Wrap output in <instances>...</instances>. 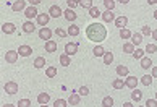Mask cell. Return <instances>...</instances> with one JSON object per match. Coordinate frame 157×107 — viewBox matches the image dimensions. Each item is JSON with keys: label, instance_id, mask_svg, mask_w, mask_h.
Wrapping results in <instances>:
<instances>
[{"label": "cell", "instance_id": "obj_13", "mask_svg": "<svg viewBox=\"0 0 157 107\" xmlns=\"http://www.w3.org/2000/svg\"><path fill=\"white\" fill-rule=\"evenodd\" d=\"M57 42L55 41H45V46H44V49H45V52H49V54H54V52H57Z\"/></svg>", "mask_w": 157, "mask_h": 107}, {"label": "cell", "instance_id": "obj_10", "mask_svg": "<svg viewBox=\"0 0 157 107\" xmlns=\"http://www.w3.org/2000/svg\"><path fill=\"white\" fill-rule=\"evenodd\" d=\"M28 7H26V0H16V2L11 5V10L13 11H25Z\"/></svg>", "mask_w": 157, "mask_h": 107}, {"label": "cell", "instance_id": "obj_27", "mask_svg": "<svg viewBox=\"0 0 157 107\" xmlns=\"http://www.w3.org/2000/svg\"><path fill=\"white\" fill-rule=\"evenodd\" d=\"M102 60H104V65L107 67V65H110L113 62V54L112 52H105V54H104V57H102Z\"/></svg>", "mask_w": 157, "mask_h": 107}, {"label": "cell", "instance_id": "obj_44", "mask_svg": "<svg viewBox=\"0 0 157 107\" xmlns=\"http://www.w3.org/2000/svg\"><path fill=\"white\" fill-rule=\"evenodd\" d=\"M78 93H79V96H88V94H89V88L88 86H81Z\"/></svg>", "mask_w": 157, "mask_h": 107}, {"label": "cell", "instance_id": "obj_7", "mask_svg": "<svg viewBox=\"0 0 157 107\" xmlns=\"http://www.w3.org/2000/svg\"><path fill=\"white\" fill-rule=\"evenodd\" d=\"M101 16H102V21L105 23V25H107V23H113V21H115V18H117L113 11H110V10H105Z\"/></svg>", "mask_w": 157, "mask_h": 107}, {"label": "cell", "instance_id": "obj_6", "mask_svg": "<svg viewBox=\"0 0 157 107\" xmlns=\"http://www.w3.org/2000/svg\"><path fill=\"white\" fill-rule=\"evenodd\" d=\"M138 83H139V80L136 78V76L128 75V76H126V80H125V86H126V88H130V89H135V88L138 86Z\"/></svg>", "mask_w": 157, "mask_h": 107}, {"label": "cell", "instance_id": "obj_47", "mask_svg": "<svg viewBox=\"0 0 157 107\" xmlns=\"http://www.w3.org/2000/svg\"><path fill=\"white\" fill-rule=\"evenodd\" d=\"M28 2H29L31 5H34V7H36V5H39L40 2H42V0H28Z\"/></svg>", "mask_w": 157, "mask_h": 107}, {"label": "cell", "instance_id": "obj_35", "mask_svg": "<svg viewBox=\"0 0 157 107\" xmlns=\"http://www.w3.org/2000/svg\"><path fill=\"white\" fill-rule=\"evenodd\" d=\"M78 3H79V7L88 8V10L92 7V0H78Z\"/></svg>", "mask_w": 157, "mask_h": 107}, {"label": "cell", "instance_id": "obj_39", "mask_svg": "<svg viewBox=\"0 0 157 107\" xmlns=\"http://www.w3.org/2000/svg\"><path fill=\"white\" fill-rule=\"evenodd\" d=\"M16 105L18 107H31V101L29 99H20Z\"/></svg>", "mask_w": 157, "mask_h": 107}, {"label": "cell", "instance_id": "obj_14", "mask_svg": "<svg viewBox=\"0 0 157 107\" xmlns=\"http://www.w3.org/2000/svg\"><path fill=\"white\" fill-rule=\"evenodd\" d=\"M18 54H20L21 57H29L31 54H33V49H31L29 46H25V44H23V46L18 47Z\"/></svg>", "mask_w": 157, "mask_h": 107}, {"label": "cell", "instance_id": "obj_4", "mask_svg": "<svg viewBox=\"0 0 157 107\" xmlns=\"http://www.w3.org/2000/svg\"><path fill=\"white\" fill-rule=\"evenodd\" d=\"M3 89H5V93L11 96V94L18 93V85H16L15 81H7V83H5V86H3Z\"/></svg>", "mask_w": 157, "mask_h": 107}, {"label": "cell", "instance_id": "obj_29", "mask_svg": "<svg viewBox=\"0 0 157 107\" xmlns=\"http://www.w3.org/2000/svg\"><path fill=\"white\" fill-rule=\"evenodd\" d=\"M34 28H36V26H34V23H31V21H25V23H23V31H25V33H33Z\"/></svg>", "mask_w": 157, "mask_h": 107}, {"label": "cell", "instance_id": "obj_51", "mask_svg": "<svg viewBox=\"0 0 157 107\" xmlns=\"http://www.w3.org/2000/svg\"><path fill=\"white\" fill-rule=\"evenodd\" d=\"M123 107H135V105H133L131 102H125V104H123Z\"/></svg>", "mask_w": 157, "mask_h": 107}, {"label": "cell", "instance_id": "obj_55", "mask_svg": "<svg viewBox=\"0 0 157 107\" xmlns=\"http://www.w3.org/2000/svg\"><path fill=\"white\" fill-rule=\"evenodd\" d=\"M154 18H155V20H157V10L154 11Z\"/></svg>", "mask_w": 157, "mask_h": 107}, {"label": "cell", "instance_id": "obj_32", "mask_svg": "<svg viewBox=\"0 0 157 107\" xmlns=\"http://www.w3.org/2000/svg\"><path fill=\"white\" fill-rule=\"evenodd\" d=\"M67 31H68V36H73V38H75V36L79 34V28H78L76 25H71V26L67 29Z\"/></svg>", "mask_w": 157, "mask_h": 107}, {"label": "cell", "instance_id": "obj_52", "mask_svg": "<svg viewBox=\"0 0 157 107\" xmlns=\"http://www.w3.org/2000/svg\"><path fill=\"white\" fill-rule=\"evenodd\" d=\"M2 107H18V105H15V104H5V105H2Z\"/></svg>", "mask_w": 157, "mask_h": 107}, {"label": "cell", "instance_id": "obj_8", "mask_svg": "<svg viewBox=\"0 0 157 107\" xmlns=\"http://www.w3.org/2000/svg\"><path fill=\"white\" fill-rule=\"evenodd\" d=\"M37 15H39V11H37V8L34 7V5H29V7L25 10V16L28 18V20H31V18H37Z\"/></svg>", "mask_w": 157, "mask_h": 107}, {"label": "cell", "instance_id": "obj_3", "mask_svg": "<svg viewBox=\"0 0 157 107\" xmlns=\"http://www.w3.org/2000/svg\"><path fill=\"white\" fill-rule=\"evenodd\" d=\"M18 57H20L18 50H8L5 54V62L7 63H16L18 62Z\"/></svg>", "mask_w": 157, "mask_h": 107}, {"label": "cell", "instance_id": "obj_5", "mask_svg": "<svg viewBox=\"0 0 157 107\" xmlns=\"http://www.w3.org/2000/svg\"><path fill=\"white\" fill-rule=\"evenodd\" d=\"M49 20H50V15L49 13H39L37 18H36V23H37L40 28H44V26H47Z\"/></svg>", "mask_w": 157, "mask_h": 107}, {"label": "cell", "instance_id": "obj_20", "mask_svg": "<svg viewBox=\"0 0 157 107\" xmlns=\"http://www.w3.org/2000/svg\"><path fill=\"white\" fill-rule=\"evenodd\" d=\"M70 63H71V58H70V55L68 54H62L60 55V65L62 67H70Z\"/></svg>", "mask_w": 157, "mask_h": 107}, {"label": "cell", "instance_id": "obj_49", "mask_svg": "<svg viewBox=\"0 0 157 107\" xmlns=\"http://www.w3.org/2000/svg\"><path fill=\"white\" fill-rule=\"evenodd\" d=\"M151 36H152V39H154V41H157V29H154V31H152V34H151Z\"/></svg>", "mask_w": 157, "mask_h": 107}, {"label": "cell", "instance_id": "obj_33", "mask_svg": "<svg viewBox=\"0 0 157 107\" xmlns=\"http://www.w3.org/2000/svg\"><path fill=\"white\" fill-rule=\"evenodd\" d=\"M34 67H36V68H42V67H45V58H44V57L34 58Z\"/></svg>", "mask_w": 157, "mask_h": 107}, {"label": "cell", "instance_id": "obj_42", "mask_svg": "<svg viewBox=\"0 0 157 107\" xmlns=\"http://www.w3.org/2000/svg\"><path fill=\"white\" fill-rule=\"evenodd\" d=\"M55 34L59 36V38H67L68 31H65V29H63V28H57V29H55Z\"/></svg>", "mask_w": 157, "mask_h": 107}, {"label": "cell", "instance_id": "obj_26", "mask_svg": "<svg viewBox=\"0 0 157 107\" xmlns=\"http://www.w3.org/2000/svg\"><path fill=\"white\" fill-rule=\"evenodd\" d=\"M141 68L147 70V68H152V60L149 57H143L141 58Z\"/></svg>", "mask_w": 157, "mask_h": 107}, {"label": "cell", "instance_id": "obj_40", "mask_svg": "<svg viewBox=\"0 0 157 107\" xmlns=\"http://www.w3.org/2000/svg\"><path fill=\"white\" fill-rule=\"evenodd\" d=\"M89 15H91L92 18H97V16H101V11H99L97 7H91V8H89Z\"/></svg>", "mask_w": 157, "mask_h": 107}, {"label": "cell", "instance_id": "obj_48", "mask_svg": "<svg viewBox=\"0 0 157 107\" xmlns=\"http://www.w3.org/2000/svg\"><path fill=\"white\" fill-rule=\"evenodd\" d=\"M151 75H152V78H157V67H152V73Z\"/></svg>", "mask_w": 157, "mask_h": 107}, {"label": "cell", "instance_id": "obj_31", "mask_svg": "<svg viewBox=\"0 0 157 107\" xmlns=\"http://www.w3.org/2000/svg\"><path fill=\"white\" fill-rule=\"evenodd\" d=\"M45 76H47V78H55L57 76V67H49L45 70Z\"/></svg>", "mask_w": 157, "mask_h": 107}, {"label": "cell", "instance_id": "obj_36", "mask_svg": "<svg viewBox=\"0 0 157 107\" xmlns=\"http://www.w3.org/2000/svg\"><path fill=\"white\" fill-rule=\"evenodd\" d=\"M104 7H105V10L112 11L115 8V0H104Z\"/></svg>", "mask_w": 157, "mask_h": 107}, {"label": "cell", "instance_id": "obj_34", "mask_svg": "<svg viewBox=\"0 0 157 107\" xmlns=\"http://www.w3.org/2000/svg\"><path fill=\"white\" fill-rule=\"evenodd\" d=\"M112 86H113L115 89H123V88H125V80H120V78H117V80H113V83H112Z\"/></svg>", "mask_w": 157, "mask_h": 107}, {"label": "cell", "instance_id": "obj_24", "mask_svg": "<svg viewBox=\"0 0 157 107\" xmlns=\"http://www.w3.org/2000/svg\"><path fill=\"white\" fill-rule=\"evenodd\" d=\"M104 54H105V49H104L102 46H96L94 49H92V55L94 57H104Z\"/></svg>", "mask_w": 157, "mask_h": 107}, {"label": "cell", "instance_id": "obj_28", "mask_svg": "<svg viewBox=\"0 0 157 107\" xmlns=\"http://www.w3.org/2000/svg\"><path fill=\"white\" fill-rule=\"evenodd\" d=\"M139 83H141L143 86H151L152 85V75H144L141 80H139Z\"/></svg>", "mask_w": 157, "mask_h": 107}, {"label": "cell", "instance_id": "obj_56", "mask_svg": "<svg viewBox=\"0 0 157 107\" xmlns=\"http://www.w3.org/2000/svg\"><path fill=\"white\" fill-rule=\"evenodd\" d=\"M154 99H155V101H157V91H155V97H154Z\"/></svg>", "mask_w": 157, "mask_h": 107}, {"label": "cell", "instance_id": "obj_21", "mask_svg": "<svg viewBox=\"0 0 157 107\" xmlns=\"http://www.w3.org/2000/svg\"><path fill=\"white\" fill-rule=\"evenodd\" d=\"M135 50H136V46L133 44L131 41H130V42H125V44H123V52H125V54H131V55H133V52H135Z\"/></svg>", "mask_w": 157, "mask_h": 107}, {"label": "cell", "instance_id": "obj_17", "mask_svg": "<svg viewBox=\"0 0 157 107\" xmlns=\"http://www.w3.org/2000/svg\"><path fill=\"white\" fill-rule=\"evenodd\" d=\"M115 26H117L118 29L121 28H126V23H128V18L126 16H118V18H115Z\"/></svg>", "mask_w": 157, "mask_h": 107}, {"label": "cell", "instance_id": "obj_16", "mask_svg": "<svg viewBox=\"0 0 157 107\" xmlns=\"http://www.w3.org/2000/svg\"><path fill=\"white\" fill-rule=\"evenodd\" d=\"M79 101H81L79 93H71V94H70V97H68V104L70 105H78Z\"/></svg>", "mask_w": 157, "mask_h": 107}, {"label": "cell", "instance_id": "obj_23", "mask_svg": "<svg viewBox=\"0 0 157 107\" xmlns=\"http://www.w3.org/2000/svg\"><path fill=\"white\" fill-rule=\"evenodd\" d=\"M117 75L118 76H125L126 78V76L130 75V70H128V67H125V65H118L117 67Z\"/></svg>", "mask_w": 157, "mask_h": 107}, {"label": "cell", "instance_id": "obj_46", "mask_svg": "<svg viewBox=\"0 0 157 107\" xmlns=\"http://www.w3.org/2000/svg\"><path fill=\"white\" fill-rule=\"evenodd\" d=\"M146 107H157V101L155 99H147L146 101Z\"/></svg>", "mask_w": 157, "mask_h": 107}, {"label": "cell", "instance_id": "obj_53", "mask_svg": "<svg viewBox=\"0 0 157 107\" xmlns=\"http://www.w3.org/2000/svg\"><path fill=\"white\" fill-rule=\"evenodd\" d=\"M118 2H120V3H123V5H126L128 2H130V0H118Z\"/></svg>", "mask_w": 157, "mask_h": 107}, {"label": "cell", "instance_id": "obj_12", "mask_svg": "<svg viewBox=\"0 0 157 107\" xmlns=\"http://www.w3.org/2000/svg\"><path fill=\"white\" fill-rule=\"evenodd\" d=\"M16 31V26L13 23H3L2 25V33L3 34H13Z\"/></svg>", "mask_w": 157, "mask_h": 107}, {"label": "cell", "instance_id": "obj_9", "mask_svg": "<svg viewBox=\"0 0 157 107\" xmlns=\"http://www.w3.org/2000/svg\"><path fill=\"white\" fill-rule=\"evenodd\" d=\"M39 38L42 39V41H50L52 38V29L50 28H40V31H39Z\"/></svg>", "mask_w": 157, "mask_h": 107}, {"label": "cell", "instance_id": "obj_15", "mask_svg": "<svg viewBox=\"0 0 157 107\" xmlns=\"http://www.w3.org/2000/svg\"><path fill=\"white\" fill-rule=\"evenodd\" d=\"M63 16H65V20H67V21H71V23L78 18V15L75 13V10H71V8H67L65 11H63Z\"/></svg>", "mask_w": 157, "mask_h": 107}, {"label": "cell", "instance_id": "obj_43", "mask_svg": "<svg viewBox=\"0 0 157 107\" xmlns=\"http://www.w3.org/2000/svg\"><path fill=\"white\" fill-rule=\"evenodd\" d=\"M141 34L144 36V38H146V36H151V34H152V29H151L149 26H143L141 28Z\"/></svg>", "mask_w": 157, "mask_h": 107}, {"label": "cell", "instance_id": "obj_22", "mask_svg": "<svg viewBox=\"0 0 157 107\" xmlns=\"http://www.w3.org/2000/svg\"><path fill=\"white\" fill-rule=\"evenodd\" d=\"M131 36H133V33H131L128 28H121V29H120V38L123 39V41L131 39Z\"/></svg>", "mask_w": 157, "mask_h": 107}, {"label": "cell", "instance_id": "obj_50", "mask_svg": "<svg viewBox=\"0 0 157 107\" xmlns=\"http://www.w3.org/2000/svg\"><path fill=\"white\" fill-rule=\"evenodd\" d=\"M146 2H147L149 5H155V3H157V0H146Z\"/></svg>", "mask_w": 157, "mask_h": 107}, {"label": "cell", "instance_id": "obj_30", "mask_svg": "<svg viewBox=\"0 0 157 107\" xmlns=\"http://www.w3.org/2000/svg\"><path fill=\"white\" fill-rule=\"evenodd\" d=\"M102 107H113V97L112 96H105L102 99Z\"/></svg>", "mask_w": 157, "mask_h": 107}, {"label": "cell", "instance_id": "obj_38", "mask_svg": "<svg viewBox=\"0 0 157 107\" xmlns=\"http://www.w3.org/2000/svg\"><path fill=\"white\" fill-rule=\"evenodd\" d=\"M143 57H144V50L143 49H136L135 52H133V58H136V60H141Z\"/></svg>", "mask_w": 157, "mask_h": 107}, {"label": "cell", "instance_id": "obj_54", "mask_svg": "<svg viewBox=\"0 0 157 107\" xmlns=\"http://www.w3.org/2000/svg\"><path fill=\"white\" fill-rule=\"evenodd\" d=\"M39 107H49V105H47V104H40Z\"/></svg>", "mask_w": 157, "mask_h": 107}, {"label": "cell", "instance_id": "obj_41", "mask_svg": "<svg viewBox=\"0 0 157 107\" xmlns=\"http://www.w3.org/2000/svg\"><path fill=\"white\" fill-rule=\"evenodd\" d=\"M157 52V46L155 44H147L146 46V54H155Z\"/></svg>", "mask_w": 157, "mask_h": 107}, {"label": "cell", "instance_id": "obj_19", "mask_svg": "<svg viewBox=\"0 0 157 107\" xmlns=\"http://www.w3.org/2000/svg\"><path fill=\"white\" fill-rule=\"evenodd\" d=\"M49 101H50V94H47V93H39V96H37V102H39V104H49Z\"/></svg>", "mask_w": 157, "mask_h": 107}, {"label": "cell", "instance_id": "obj_11", "mask_svg": "<svg viewBox=\"0 0 157 107\" xmlns=\"http://www.w3.org/2000/svg\"><path fill=\"white\" fill-rule=\"evenodd\" d=\"M49 15H50V18H59V16L63 15V11H62V8L59 7V5H52V7L49 8Z\"/></svg>", "mask_w": 157, "mask_h": 107}, {"label": "cell", "instance_id": "obj_1", "mask_svg": "<svg viewBox=\"0 0 157 107\" xmlns=\"http://www.w3.org/2000/svg\"><path fill=\"white\" fill-rule=\"evenodd\" d=\"M107 28L102 25V23H92L86 28V38L92 42H102L107 38Z\"/></svg>", "mask_w": 157, "mask_h": 107}, {"label": "cell", "instance_id": "obj_25", "mask_svg": "<svg viewBox=\"0 0 157 107\" xmlns=\"http://www.w3.org/2000/svg\"><path fill=\"white\" fill-rule=\"evenodd\" d=\"M131 99L135 101V102H139V101L143 99V93L139 91V89H136V88H135V89L131 91Z\"/></svg>", "mask_w": 157, "mask_h": 107}, {"label": "cell", "instance_id": "obj_2", "mask_svg": "<svg viewBox=\"0 0 157 107\" xmlns=\"http://www.w3.org/2000/svg\"><path fill=\"white\" fill-rule=\"evenodd\" d=\"M78 49H79V41H75V42H67L65 44V54H68L70 57L78 54Z\"/></svg>", "mask_w": 157, "mask_h": 107}, {"label": "cell", "instance_id": "obj_45", "mask_svg": "<svg viewBox=\"0 0 157 107\" xmlns=\"http://www.w3.org/2000/svg\"><path fill=\"white\" fill-rule=\"evenodd\" d=\"M67 5H68V7L73 10V8H76L79 3H78V0H67Z\"/></svg>", "mask_w": 157, "mask_h": 107}, {"label": "cell", "instance_id": "obj_37", "mask_svg": "<svg viewBox=\"0 0 157 107\" xmlns=\"http://www.w3.org/2000/svg\"><path fill=\"white\" fill-rule=\"evenodd\" d=\"M67 105H70V104H68V101H65V99L54 101V107H67Z\"/></svg>", "mask_w": 157, "mask_h": 107}, {"label": "cell", "instance_id": "obj_18", "mask_svg": "<svg viewBox=\"0 0 157 107\" xmlns=\"http://www.w3.org/2000/svg\"><path fill=\"white\" fill-rule=\"evenodd\" d=\"M144 41V36L141 33H133L131 36V42L135 44V46H141V42Z\"/></svg>", "mask_w": 157, "mask_h": 107}, {"label": "cell", "instance_id": "obj_57", "mask_svg": "<svg viewBox=\"0 0 157 107\" xmlns=\"http://www.w3.org/2000/svg\"><path fill=\"white\" fill-rule=\"evenodd\" d=\"M138 107H146V105H138Z\"/></svg>", "mask_w": 157, "mask_h": 107}]
</instances>
